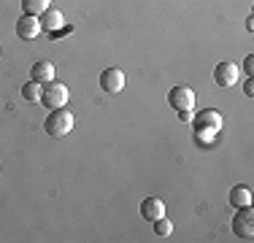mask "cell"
<instances>
[{
	"label": "cell",
	"instance_id": "10",
	"mask_svg": "<svg viewBox=\"0 0 254 243\" xmlns=\"http://www.w3.org/2000/svg\"><path fill=\"white\" fill-rule=\"evenodd\" d=\"M30 81L41 84V87H44V84H49V81H54V65L46 62V60L30 65Z\"/></svg>",
	"mask_w": 254,
	"mask_h": 243
},
{
	"label": "cell",
	"instance_id": "3",
	"mask_svg": "<svg viewBox=\"0 0 254 243\" xmlns=\"http://www.w3.org/2000/svg\"><path fill=\"white\" fill-rule=\"evenodd\" d=\"M195 89L192 87H184V84H179V87H173L171 92H168V106L173 108V111H195Z\"/></svg>",
	"mask_w": 254,
	"mask_h": 243
},
{
	"label": "cell",
	"instance_id": "18",
	"mask_svg": "<svg viewBox=\"0 0 254 243\" xmlns=\"http://www.w3.org/2000/svg\"><path fill=\"white\" fill-rule=\"evenodd\" d=\"M244 92L249 95V97L254 95V81H252V78H246V84H244Z\"/></svg>",
	"mask_w": 254,
	"mask_h": 243
},
{
	"label": "cell",
	"instance_id": "4",
	"mask_svg": "<svg viewBox=\"0 0 254 243\" xmlns=\"http://www.w3.org/2000/svg\"><path fill=\"white\" fill-rule=\"evenodd\" d=\"M233 233L238 235V238H244V241H252V238H254V211H252V205L235 208Z\"/></svg>",
	"mask_w": 254,
	"mask_h": 243
},
{
	"label": "cell",
	"instance_id": "5",
	"mask_svg": "<svg viewBox=\"0 0 254 243\" xmlns=\"http://www.w3.org/2000/svg\"><path fill=\"white\" fill-rule=\"evenodd\" d=\"M238 78H241V65H235V62H230V60H225V62H219L214 68V81H216V87H235L238 84Z\"/></svg>",
	"mask_w": 254,
	"mask_h": 243
},
{
	"label": "cell",
	"instance_id": "11",
	"mask_svg": "<svg viewBox=\"0 0 254 243\" xmlns=\"http://www.w3.org/2000/svg\"><path fill=\"white\" fill-rule=\"evenodd\" d=\"M141 216L146 219V222H154V219L165 216V203H162L160 197H143V203H141Z\"/></svg>",
	"mask_w": 254,
	"mask_h": 243
},
{
	"label": "cell",
	"instance_id": "16",
	"mask_svg": "<svg viewBox=\"0 0 254 243\" xmlns=\"http://www.w3.org/2000/svg\"><path fill=\"white\" fill-rule=\"evenodd\" d=\"M241 70H246V73H249V76L254 73V57H252V54H249V57L244 60V68H241Z\"/></svg>",
	"mask_w": 254,
	"mask_h": 243
},
{
	"label": "cell",
	"instance_id": "7",
	"mask_svg": "<svg viewBox=\"0 0 254 243\" xmlns=\"http://www.w3.org/2000/svg\"><path fill=\"white\" fill-rule=\"evenodd\" d=\"M100 89L108 95H119L125 89V73L119 68H106L100 73Z\"/></svg>",
	"mask_w": 254,
	"mask_h": 243
},
{
	"label": "cell",
	"instance_id": "8",
	"mask_svg": "<svg viewBox=\"0 0 254 243\" xmlns=\"http://www.w3.org/2000/svg\"><path fill=\"white\" fill-rule=\"evenodd\" d=\"M16 35H19L22 41H33L41 35V22L38 16H30V14H22L19 19H16Z\"/></svg>",
	"mask_w": 254,
	"mask_h": 243
},
{
	"label": "cell",
	"instance_id": "12",
	"mask_svg": "<svg viewBox=\"0 0 254 243\" xmlns=\"http://www.w3.org/2000/svg\"><path fill=\"white\" fill-rule=\"evenodd\" d=\"M230 205H233V208L252 205V189H249V186H244V184L233 186V189H230Z\"/></svg>",
	"mask_w": 254,
	"mask_h": 243
},
{
	"label": "cell",
	"instance_id": "14",
	"mask_svg": "<svg viewBox=\"0 0 254 243\" xmlns=\"http://www.w3.org/2000/svg\"><path fill=\"white\" fill-rule=\"evenodd\" d=\"M22 97H25L27 103H41V84L27 81L25 87H22Z\"/></svg>",
	"mask_w": 254,
	"mask_h": 243
},
{
	"label": "cell",
	"instance_id": "17",
	"mask_svg": "<svg viewBox=\"0 0 254 243\" xmlns=\"http://www.w3.org/2000/svg\"><path fill=\"white\" fill-rule=\"evenodd\" d=\"M192 117H195V111H179V119L184 122V124H190Z\"/></svg>",
	"mask_w": 254,
	"mask_h": 243
},
{
	"label": "cell",
	"instance_id": "13",
	"mask_svg": "<svg viewBox=\"0 0 254 243\" xmlns=\"http://www.w3.org/2000/svg\"><path fill=\"white\" fill-rule=\"evenodd\" d=\"M52 5V0H22V11L30 16H41Z\"/></svg>",
	"mask_w": 254,
	"mask_h": 243
},
{
	"label": "cell",
	"instance_id": "15",
	"mask_svg": "<svg viewBox=\"0 0 254 243\" xmlns=\"http://www.w3.org/2000/svg\"><path fill=\"white\" fill-rule=\"evenodd\" d=\"M154 233L160 235V238H168V235H173V222L171 219H165V216H160V219H154Z\"/></svg>",
	"mask_w": 254,
	"mask_h": 243
},
{
	"label": "cell",
	"instance_id": "1",
	"mask_svg": "<svg viewBox=\"0 0 254 243\" xmlns=\"http://www.w3.org/2000/svg\"><path fill=\"white\" fill-rule=\"evenodd\" d=\"M73 124H76V119L68 108H52V114L44 122V130L49 132L52 138H65V135H70Z\"/></svg>",
	"mask_w": 254,
	"mask_h": 243
},
{
	"label": "cell",
	"instance_id": "2",
	"mask_svg": "<svg viewBox=\"0 0 254 243\" xmlns=\"http://www.w3.org/2000/svg\"><path fill=\"white\" fill-rule=\"evenodd\" d=\"M68 97H70V89L63 81H49L41 87V103L46 108H65L68 106Z\"/></svg>",
	"mask_w": 254,
	"mask_h": 243
},
{
	"label": "cell",
	"instance_id": "6",
	"mask_svg": "<svg viewBox=\"0 0 254 243\" xmlns=\"http://www.w3.org/2000/svg\"><path fill=\"white\" fill-rule=\"evenodd\" d=\"M222 124H225V119H222V114L216 111V108L195 111V117H192V127H195V130H214V132H219Z\"/></svg>",
	"mask_w": 254,
	"mask_h": 243
},
{
	"label": "cell",
	"instance_id": "9",
	"mask_svg": "<svg viewBox=\"0 0 254 243\" xmlns=\"http://www.w3.org/2000/svg\"><path fill=\"white\" fill-rule=\"evenodd\" d=\"M38 22H41V30H46V33L54 35V33H60V30L65 27V14L49 5V8H46L44 14L38 16Z\"/></svg>",
	"mask_w": 254,
	"mask_h": 243
}]
</instances>
